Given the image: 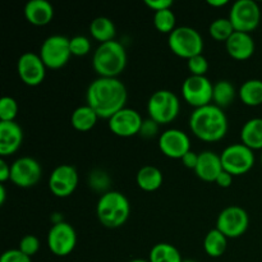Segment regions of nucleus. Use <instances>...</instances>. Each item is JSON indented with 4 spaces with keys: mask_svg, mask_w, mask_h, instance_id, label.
Listing matches in <instances>:
<instances>
[{
    "mask_svg": "<svg viewBox=\"0 0 262 262\" xmlns=\"http://www.w3.org/2000/svg\"><path fill=\"white\" fill-rule=\"evenodd\" d=\"M145 5L150 8L151 10L160 12V10L171 9L173 2L171 0H145Z\"/></svg>",
    "mask_w": 262,
    "mask_h": 262,
    "instance_id": "nucleus-39",
    "label": "nucleus"
},
{
    "mask_svg": "<svg viewBox=\"0 0 262 262\" xmlns=\"http://www.w3.org/2000/svg\"><path fill=\"white\" fill-rule=\"evenodd\" d=\"M159 132V124L156 122H154L152 119H146L143 120L142 127H141L140 135L145 138H152L158 135Z\"/></svg>",
    "mask_w": 262,
    "mask_h": 262,
    "instance_id": "nucleus-38",
    "label": "nucleus"
},
{
    "mask_svg": "<svg viewBox=\"0 0 262 262\" xmlns=\"http://www.w3.org/2000/svg\"><path fill=\"white\" fill-rule=\"evenodd\" d=\"M223 169L222 159L220 155L215 154L214 151H202L199 156V164H197L194 173L204 182H216L217 177L222 174Z\"/></svg>",
    "mask_w": 262,
    "mask_h": 262,
    "instance_id": "nucleus-19",
    "label": "nucleus"
},
{
    "mask_svg": "<svg viewBox=\"0 0 262 262\" xmlns=\"http://www.w3.org/2000/svg\"><path fill=\"white\" fill-rule=\"evenodd\" d=\"M159 148L170 159H182L191 151V140L188 135L181 129H166L159 137Z\"/></svg>",
    "mask_w": 262,
    "mask_h": 262,
    "instance_id": "nucleus-17",
    "label": "nucleus"
},
{
    "mask_svg": "<svg viewBox=\"0 0 262 262\" xmlns=\"http://www.w3.org/2000/svg\"><path fill=\"white\" fill-rule=\"evenodd\" d=\"M168 45L171 53L183 59H191L204 51V38L201 33L189 26L177 27L168 37Z\"/></svg>",
    "mask_w": 262,
    "mask_h": 262,
    "instance_id": "nucleus-5",
    "label": "nucleus"
},
{
    "mask_svg": "<svg viewBox=\"0 0 262 262\" xmlns=\"http://www.w3.org/2000/svg\"><path fill=\"white\" fill-rule=\"evenodd\" d=\"M199 156L200 154L194 152V151H189V152H187L186 155L183 156V158L181 159L182 163H183V165L186 166V168L188 169H196L197 164H199Z\"/></svg>",
    "mask_w": 262,
    "mask_h": 262,
    "instance_id": "nucleus-40",
    "label": "nucleus"
},
{
    "mask_svg": "<svg viewBox=\"0 0 262 262\" xmlns=\"http://www.w3.org/2000/svg\"><path fill=\"white\" fill-rule=\"evenodd\" d=\"M241 143L251 150H262V118L247 120L241 129Z\"/></svg>",
    "mask_w": 262,
    "mask_h": 262,
    "instance_id": "nucleus-22",
    "label": "nucleus"
},
{
    "mask_svg": "<svg viewBox=\"0 0 262 262\" xmlns=\"http://www.w3.org/2000/svg\"><path fill=\"white\" fill-rule=\"evenodd\" d=\"M5 199H7V191H5L4 184H0V205H4Z\"/></svg>",
    "mask_w": 262,
    "mask_h": 262,
    "instance_id": "nucleus-44",
    "label": "nucleus"
},
{
    "mask_svg": "<svg viewBox=\"0 0 262 262\" xmlns=\"http://www.w3.org/2000/svg\"><path fill=\"white\" fill-rule=\"evenodd\" d=\"M90 33L95 40L99 41L100 43H104L114 40L117 30L114 22L110 18L97 17L90 25Z\"/></svg>",
    "mask_w": 262,
    "mask_h": 262,
    "instance_id": "nucleus-25",
    "label": "nucleus"
},
{
    "mask_svg": "<svg viewBox=\"0 0 262 262\" xmlns=\"http://www.w3.org/2000/svg\"><path fill=\"white\" fill-rule=\"evenodd\" d=\"M19 248L25 255L27 256H33L35 253H37V251L40 250V241H38L37 237L35 235L27 234L20 239L19 242Z\"/></svg>",
    "mask_w": 262,
    "mask_h": 262,
    "instance_id": "nucleus-35",
    "label": "nucleus"
},
{
    "mask_svg": "<svg viewBox=\"0 0 262 262\" xmlns=\"http://www.w3.org/2000/svg\"><path fill=\"white\" fill-rule=\"evenodd\" d=\"M107 122H109L107 125H109L112 133H114L118 137L127 138L140 135L143 119L137 110L124 107L115 115H113Z\"/></svg>",
    "mask_w": 262,
    "mask_h": 262,
    "instance_id": "nucleus-16",
    "label": "nucleus"
},
{
    "mask_svg": "<svg viewBox=\"0 0 262 262\" xmlns=\"http://www.w3.org/2000/svg\"><path fill=\"white\" fill-rule=\"evenodd\" d=\"M192 133L205 142H217L227 136L228 118L222 107L214 104L194 109L189 117Z\"/></svg>",
    "mask_w": 262,
    "mask_h": 262,
    "instance_id": "nucleus-2",
    "label": "nucleus"
},
{
    "mask_svg": "<svg viewBox=\"0 0 262 262\" xmlns=\"http://www.w3.org/2000/svg\"><path fill=\"white\" fill-rule=\"evenodd\" d=\"M0 262H32L30 256L25 255L19 248L8 250L0 257Z\"/></svg>",
    "mask_w": 262,
    "mask_h": 262,
    "instance_id": "nucleus-37",
    "label": "nucleus"
},
{
    "mask_svg": "<svg viewBox=\"0 0 262 262\" xmlns=\"http://www.w3.org/2000/svg\"><path fill=\"white\" fill-rule=\"evenodd\" d=\"M209 32L214 40L227 42L230 36L235 32V30L229 18H216L210 23Z\"/></svg>",
    "mask_w": 262,
    "mask_h": 262,
    "instance_id": "nucleus-30",
    "label": "nucleus"
},
{
    "mask_svg": "<svg viewBox=\"0 0 262 262\" xmlns=\"http://www.w3.org/2000/svg\"><path fill=\"white\" fill-rule=\"evenodd\" d=\"M220 159H222L223 169L233 177L248 173L255 164L253 150L243 143H234L225 147L220 155Z\"/></svg>",
    "mask_w": 262,
    "mask_h": 262,
    "instance_id": "nucleus-7",
    "label": "nucleus"
},
{
    "mask_svg": "<svg viewBox=\"0 0 262 262\" xmlns=\"http://www.w3.org/2000/svg\"><path fill=\"white\" fill-rule=\"evenodd\" d=\"M228 18L230 19L235 31L251 33L260 25V7L253 0H237L230 8Z\"/></svg>",
    "mask_w": 262,
    "mask_h": 262,
    "instance_id": "nucleus-9",
    "label": "nucleus"
},
{
    "mask_svg": "<svg viewBox=\"0 0 262 262\" xmlns=\"http://www.w3.org/2000/svg\"><path fill=\"white\" fill-rule=\"evenodd\" d=\"M89 183L96 191H104L109 186V177L106 176V173L101 170L92 171L89 177Z\"/></svg>",
    "mask_w": 262,
    "mask_h": 262,
    "instance_id": "nucleus-36",
    "label": "nucleus"
},
{
    "mask_svg": "<svg viewBox=\"0 0 262 262\" xmlns=\"http://www.w3.org/2000/svg\"><path fill=\"white\" fill-rule=\"evenodd\" d=\"M214 84L206 76H189L182 84V95L194 109L212 104Z\"/></svg>",
    "mask_w": 262,
    "mask_h": 262,
    "instance_id": "nucleus-10",
    "label": "nucleus"
},
{
    "mask_svg": "<svg viewBox=\"0 0 262 262\" xmlns=\"http://www.w3.org/2000/svg\"><path fill=\"white\" fill-rule=\"evenodd\" d=\"M237 96L234 84L227 79H220L214 84V91H212V104L216 106L228 107Z\"/></svg>",
    "mask_w": 262,
    "mask_h": 262,
    "instance_id": "nucleus-27",
    "label": "nucleus"
},
{
    "mask_svg": "<svg viewBox=\"0 0 262 262\" xmlns=\"http://www.w3.org/2000/svg\"><path fill=\"white\" fill-rule=\"evenodd\" d=\"M187 67H188V71L191 72V76H205L209 69V61L202 54H200V55L188 59Z\"/></svg>",
    "mask_w": 262,
    "mask_h": 262,
    "instance_id": "nucleus-34",
    "label": "nucleus"
},
{
    "mask_svg": "<svg viewBox=\"0 0 262 262\" xmlns=\"http://www.w3.org/2000/svg\"><path fill=\"white\" fill-rule=\"evenodd\" d=\"M128 92L119 78L99 77L90 83L86 92V101L99 118L109 120L125 107Z\"/></svg>",
    "mask_w": 262,
    "mask_h": 262,
    "instance_id": "nucleus-1",
    "label": "nucleus"
},
{
    "mask_svg": "<svg viewBox=\"0 0 262 262\" xmlns=\"http://www.w3.org/2000/svg\"><path fill=\"white\" fill-rule=\"evenodd\" d=\"M92 66L99 77L118 78L127 66V51L119 41L100 43L92 58Z\"/></svg>",
    "mask_w": 262,
    "mask_h": 262,
    "instance_id": "nucleus-3",
    "label": "nucleus"
},
{
    "mask_svg": "<svg viewBox=\"0 0 262 262\" xmlns=\"http://www.w3.org/2000/svg\"><path fill=\"white\" fill-rule=\"evenodd\" d=\"M25 17L33 26L49 25L54 18V7L48 0H30L25 5Z\"/></svg>",
    "mask_w": 262,
    "mask_h": 262,
    "instance_id": "nucleus-21",
    "label": "nucleus"
},
{
    "mask_svg": "<svg viewBox=\"0 0 262 262\" xmlns=\"http://www.w3.org/2000/svg\"><path fill=\"white\" fill-rule=\"evenodd\" d=\"M17 114V101L10 96L2 97L0 100V122H14Z\"/></svg>",
    "mask_w": 262,
    "mask_h": 262,
    "instance_id": "nucleus-32",
    "label": "nucleus"
},
{
    "mask_svg": "<svg viewBox=\"0 0 262 262\" xmlns=\"http://www.w3.org/2000/svg\"><path fill=\"white\" fill-rule=\"evenodd\" d=\"M207 4L211 5L214 8H219V7H224V5L228 4V0H209Z\"/></svg>",
    "mask_w": 262,
    "mask_h": 262,
    "instance_id": "nucleus-43",
    "label": "nucleus"
},
{
    "mask_svg": "<svg viewBox=\"0 0 262 262\" xmlns=\"http://www.w3.org/2000/svg\"><path fill=\"white\" fill-rule=\"evenodd\" d=\"M69 45H71L72 55L84 56L91 51V41L86 36H74L69 41Z\"/></svg>",
    "mask_w": 262,
    "mask_h": 262,
    "instance_id": "nucleus-33",
    "label": "nucleus"
},
{
    "mask_svg": "<svg viewBox=\"0 0 262 262\" xmlns=\"http://www.w3.org/2000/svg\"><path fill=\"white\" fill-rule=\"evenodd\" d=\"M42 176V168L36 159L23 156L10 165V181L20 188L36 186Z\"/></svg>",
    "mask_w": 262,
    "mask_h": 262,
    "instance_id": "nucleus-13",
    "label": "nucleus"
},
{
    "mask_svg": "<svg viewBox=\"0 0 262 262\" xmlns=\"http://www.w3.org/2000/svg\"><path fill=\"white\" fill-rule=\"evenodd\" d=\"M129 262H150L148 260H142V258H136V260H132Z\"/></svg>",
    "mask_w": 262,
    "mask_h": 262,
    "instance_id": "nucleus-45",
    "label": "nucleus"
},
{
    "mask_svg": "<svg viewBox=\"0 0 262 262\" xmlns=\"http://www.w3.org/2000/svg\"><path fill=\"white\" fill-rule=\"evenodd\" d=\"M130 214V205L127 197L118 191L102 193L96 206L97 219L104 227L115 229L125 224Z\"/></svg>",
    "mask_w": 262,
    "mask_h": 262,
    "instance_id": "nucleus-4",
    "label": "nucleus"
},
{
    "mask_svg": "<svg viewBox=\"0 0 262 262\" xmlns=\"http://www.w3.org/2000/svg\"><path fill=\"white\" fill-rule=\"evenodd\" d=\"M23 142V129L15 122H0V155L3 158L17 152Z\"/></svg>",
    "mask_w": 262,
    "mask_h": 262,
    "instance_id": "nucleus-18",
    "label": "nucleus"
},
{
    "mask_svg": "<svg viewBox=\"0 0 262 262\" xmlns=\"http://www.w3.org/2000/svg\"><path fill=\"white\" fill-rule=\"evenodd\" d=\"M241 101L247 106H258L262 104V81L261 79H248L243 82L238 90Z\"/></svg>",
    "mask_w": 262,
    "mask_h": 262,
    "instance_id": "nucleus-26",
    "label": "nucleus"
},
{
    "mask_svg": "<svg viewBox=\"0 0 262 262\" xmlns=\"http://www.w3.org/2000/svg\"><path fill=\"white\" fill-rule=\"evenodd\" d=\"M77 245V233L69 223L54 224L48 233V247L55 256L64 257L73 252Z\"/></svg>",
    "mask_w": 262,
    "mask_h": 262,
    "instance_id": "nucleus-12",
    "label": "nucleus"
},
{
    "mask_svg": "<svg viewBox=\"0 0 262 262\" xmlns=\"http://www.w3.org/2000/svg\"><path fill=\"white\" fill-rule=\"evenodd\" d=\"M17 72L23 83L30 87H36L45 79L46 66L43 64L40 54L27 51L18 59Z\"/></svg>",
    "mask_w": 262,
    "mask_h": 262,
    "instance_id": "nucleus-14",
    "label": "nucleus"
},
{
    "mask_svg": "<svg viewBox=\"0 0 262 262\" xmlns=\"http://www.w3.org/2000/svg\"><path fill=\"white\" fill-rule=\"evenodd\" d=\"M181 102L177 95L169 90L154 92L147 101V113L150 119L160 124H169L179 114Z\"/></svg>",
    "mask_w": 262,
    "mask_h": 262,
    "instance_id": "nucleus-6",
    "label": "nucleus"
},
{
    "mask_svg": "<svg viewBox=\"0 0 262 262\" xmlns=\"http://www.w3.org/2000/svg\"><path fill=\"white\" fill-rule=\"evenodd\" d=\"M215 183H216L219 187H222V188H228V187L232 186L233 176L230 173H228V171L223 170L222 174L217 177V179Z\"/></svg>",
    "mask_w": 262,
    "mask_h": 262,
    "instance_id": "nucleus-41",
    "label": "nucleus"
},
{
    "mask_svg": "<svg viewBox=\"0 0 262 262\" xmlns=\"http://www.w3.org/2000/svg\"><path fill=\"white\" fill-rule=\"evenodd\" d=\"M97 119H99V115L95 113L92 107H90L86 104L74 109V112L72 113L71 123L72 127L76 130L87 132V130H91L96 125Z\"/></svg>",
    "mask_w": 262,
    "mask_h": 262,
    "instance_id": "nucleus-24",
    "label": "nucleus"
},
{
    "mask_svg": "<svg viewBox=\"0 0 262 262\" xmlns=\"http://www.w3.org/2000/svg\"><path fill=\"white\" fill-rule=\"evenodd\" d=\"M176 25L177 17L171 9L160 10V12H155V14H154V26L159 32L170 35L177 28Z\"/></svg>",
    "mask_w": 262,
    "mask_h": 262,
    "instance_id": "nucleus-31",
    "label": "nucleus"
},
{
    "mask_svg": "<svg viewBox=\"0 0 262 262\" xmlns=\"http://www.w3.org/2000/svg\"><path fill=\"white\" fill-rule=\"evenodd\" d=\"M225 48L235 60H247L255 53V41L250 33L235 31L225 42Z\"/></svg>",
    "mask_w": 262,
    "mask_h": 262,
    "instance_id": "nucleus-20",
    "label": "nucleus"
},
{
    "mask_svg": "<svg viewBox=\"0 0 262 262\" xmlns=\"http://www.w3.org/2000/svg\"><path fill=\"white\" fill-rule=\"evenodd\" d=\"M150 262H182L181 252L170 243H158L154 246L148 255Z\"/></svg>",
    "mask_w": 262,
    "mask_h": 262,
    "instance_id": "nucleus-29",
    "label": "nucleus"
},
{
    "mask_svg": "<svg viewBox=\"0 0 262 262\" xmlns=\"http://www.w3.org/2000/svg\"><path fill=\"white\" fill-rule=\"evenodd\" d=\"M138 187L142 191L154 192L159 189L163 184L164 177L163 173L159 168L152 165H145L138 170L137 177H136Z\"/></svg>",
    "mask_w": 262,
    "mask_h": 262,
    "instance_id": "nucleus-23",
    "label": "nucleus"
},
{
    "mask_svg": "<svg viewBox=\"0 0 262 262\" xmlns=\"http://www.w3.org/2000/svg\"><path fill=\"white\" fill-rule=\"evenodd\" d=\"M8 179H10V165L4 159H0V182L4 183Z\"/></svg>",
    "mask_w": 262,
    "mask_h": 262,
    "instance_id": "nucleus-42",
    "label": "nucleus"
},
{
    "mask_svg": "<svg viewBox=\"0 0 262 262\" xmlns=\"http://www.w3.org/2000/svg\"><path fill=\"white\" fill-rule=\"evenodd\" d=\"M78 186V173L76 168L68 164L56 166L49 178V188L51 193L60 199L69 197Z\"/></svg>",
    "mask_w": 262,
    "mask_h": 262,
    "instance_id": "nucleus-15",
    "label": "nucleus"
},
{
    "mask_svg": "<svg viewBox=\"0 0 262 262\" xmlns=\"http://www.w3.org/2000/svg\"><path fill=\"white\" fill-rule=\"evenodd\" d=\"M71 38L61 35H53L45 38L40 48V56L46 68H63L71 59Z\"/></svg>",
    "mask_w": 262,
    "mask_h": 262,
    "instance_id": "nucleus-8",
    "label": "nucleus"
},
{
    "mask_svg": "<svg viewBox=\"0 0 262 262\" xmlns=\"http://www.w3.org/2000/svg\"><path fill=\"white\" fill-rule=\"evenodd\" d=\"M182 262H197V261H194V260H189V258H188V260H183Z\"/></svg>",
    "mask_w": 262,
    "mask_h": 262,
    "instance_id": "nucleus-46",
    "label": "nucleus"
},
{
    "mask_svg": "<svg viewBox=\"0 0 262 262\" xmlns=\"http://www.w3.org/2000/svg\"><path fill=\"white\" fill-rule=\"evenodd\" d=\"M250 225L247 211L241 206H228L216 219V229L227 238H238L245 234Z\"/></svg>",
    "mask_w": 262,
    "mask_h": 262,
    "instance_id": "nucleus-11",
    "label": "nucleus"
},
{
    "mask_svg": "<svg viewBox=\"0 0 262 262\" xmlns=\"http://www.w3.org/2000/svg\"><path fill=\"white\" fill-rule=\"evenodd\" d=\"M228 247V238L219 229H211L204 239V250L210 257H220Z\"/></svg>",
    "mask_w": 262,
    "mask_h": 262,
    "instance_id": "nucleus-28",
    "label": "nucleus"
},
{
    "mask_svg": "<svg viewBox=\"0 0 262 262\" xmlns=\"http://www.w3.org/2000/svg\"><path fill=\"white\" fill-rule=\"evenodd\" d=\"M261 164H262V154H261Z\"/></svg>",
    "mask_w": 262,
    "mask_h": 262,
    "instance_id": "nucleus-47",
    "label": "nucleus"
}]
</instances>
